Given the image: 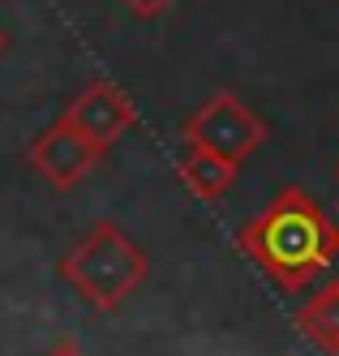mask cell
Segmentation results:
<instances>
[{"mask_svg": "<svg viewBox=\"0 0 339 356\" xmlns=\"http://www.w3.org/2000/svg\"><path fill=\"white\" fill-rule=\"evenodd\" d=\"M237 245L279 292H301L339 258V227L318 207V197L283 185L271 207L237 232Z\"/></svg>", "mask_w": 339, "mask_h": 356, "instance_id": "1", "label": "cell"}, {"mask_svg": "<svg viewBox=\"0 0 339 356\" xmlns=\"http://www.w3.org/2000/svg\"><path fill=\"white\" fill-rule=\"evenodd\" d=\"M56 275L90 305V309L112 314L146 284L150 262H146V249L129 236L120 223L103 219L56 262Z\"/></svg>", "mask_w": 339, "mask_h": 356, "instance_id": "2", "label": "cell"}, {"mask_svg": "<svg viewBox=\"0 0 339 356\" xmlns=\"http://www.w3.org/2000/svg\"><path fill=\"white\" fill-rule=\"evenodd\" d=\"M185 146H202L211 155H223L232 163H245L258 146L267 142V120L237 95H211L202 108L189 112L185 129H180Z\"/></svg>", "mask_w": 339, "mask_h": 356, "instance_id": "3", "label": "cell"}, {"mask_svg": "<svg viewBox=\"0 0 339 356\" xmlns=\"http://www.w3.org/2000/svg\"><path fill=\"white\" fill-rule=\"evenodd\" d=\"M26 159H31V168L43 176L52 189H73V185L103 159V150H99L86 134H77L73 124L61 116L56 124H47V129L31 142Z\"/></svg>", "mask_w": 339, "mask_h": 356, "instance_id": "4", "label": "cell"}, {"mask_svg": "<svg viewBox=\"0 0 339 356\" xmlns=\"http://www.w3.org/2000/svg\"><path fill=\"white\" fill-rule=\"evenodd\" d=\"M65 120L73 124L77 134H86L99 150H108L129 129V124L138 120V108H134V99H129L120 86H112V82H90L69 104Z\"/></svg>", "mask_w": 339, "mask_h": 356, "instance_id": "5", "label": "cell"}, {"mask_svg": "<svg viewBox=\"0 0 339 356\" xmlns=\"http://www.w3.org/2000/svg\"><path fill=\"white\" fill-rule=\"evenodd\" d=\"M180 181H185V189L202 202H219L232 185H237L241 176V163H232L223 155H211V150L202 146H185V155H180Z\"/></svg>", "mask_w": 339, "mask_h": 356, "instance_id": "6", "label": "cell"}, {"mask_svg": "<svg viewBox=\"0 0 339 356\" xmlns=\"http://www.w3.org/2000/svg\"><path fill=\"white\" fill-rule=\"evenodd\" d=\"M297 330L326 356H339V279L322 284L314 296L301 305L297 314Z\"/></svg>", "mask_w": 339, "mask_h": 356, "instance_id": "7", "label": "cell"}, {"mask_svg": "<svg viewBox=\"0 0 339 356\" xmlns=\"http://www.w3.org/2000/svg\"><path fill=\"white\" fill-rule=\"evenodd\" d=\"M125 9H134V17H159V13H168L172 9V0H125Z\"/></svg>", "mask_w": 339, "mask_h": 356, "instance_id": "8", "label": "cell"}, {"mask_svg": "<svg viewBox=\"0 0 339 356\" xmlns=\"http://www.w3.org/2000/svg\"><path fill=\"white\" fill-rule=\"evenodd\" d=\"M43 356H86V352H82V348H77L73 339H65V343H56V348H47Z\"/></svg>", "mask_w": 339, "mask_h": 356, "instance_id": "9", "label": "cell"}, {"mask_svg": "<svg viewBox=\"0 0 339 356\" xmlns=\"http://www.w3.org/2000/svg\"><path fill=\"white\" fill-rule=\"evenodd\" d=\"M0 52H5V31H0Z\"/></svg>", "mask_w": 339, "mask_h": 356, "instance_id": "10", "label": "cell"}, {"mask_svg": "<svg viewBox=\"0 0 339 356\" xmlns=\"http://www.w3.org/2000/svg\"><path fill=\"white\" fill-rule=\"evenodd\" d=\"M335 172H339V163H335Z\"/></svg>", "mask_w": 339, "mask_h": 356, "instance_id": "11", "label": "cell"}]
</instances>
